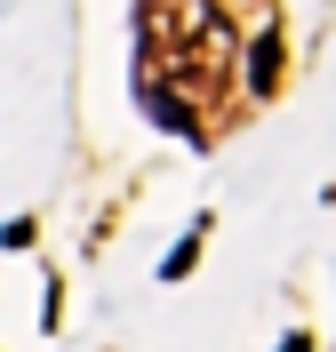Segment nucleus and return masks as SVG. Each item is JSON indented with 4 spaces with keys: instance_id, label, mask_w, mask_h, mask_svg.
Here are the masks:
<instances>
[{
    "instance_id": "nucleus-4",
    "label": "nucleus",
    "mask_w": 336,
    "mask_h": 352,
    "mask_svg": "<svg viewBox=\"0 0 336 352\" xmlns=\"http://www.w3.org/2000/svg\"><path fill=\"white\" fill-rule=\"evenodd\" d=\"M280 352H313V336H304V329H296V336H289V344H280Z\"/></svg>"
},
{
    "instance_id": "nucleus-2",
    "label": "nucleus",
    "mask_w": 336,
    "mask_h": 352,
    "mask_svg": "<svg viewBox=\"0 0 336 352\" xmlns=\"http://www.w3.org/2000/svg\"><path fill=\"white\" fill-rule=\"evenodd\" d=\"M248 88H256V96L280 88V32H265V41L248 48Z\"/></svg>"
},
{
    "instance_id": "nucleus-3",
    "label": "nucleus",
    "mask_w": 336,
    "mask_h": 352,
    "mask_svg": "<svg viewBox=\"0 0 336 352\" xmlns=\"http://www.w3.org/2000/svg\"><path fill=\"white\" fill-rule=\"evenodd\" d=\"M201 241H208V224H192V232H184V241H177V256L160 264V272H168V280H184V272L201 264Z\"/></svg>"
},
{
    "instance_id": "nucleus-1",
    "label": "nucleus",
    "mask_w": 336,
    "mask_h": 352,
    "mask_svg": "<svg viewBox=\"0 0 336 352\" xmlns=\"http://www.w3.org/2000/svg\"><path fill=\"white\" fill-rule=\"evenodd\" d=\"M160 48H168V96L177 104L224 96V80H232V24H224V8H208V0H144V56H160Z\"/></svg>"
}]
</instances>
